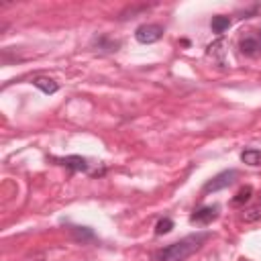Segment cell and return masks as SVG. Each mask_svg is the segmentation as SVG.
Listing matches in <instances>:
<instances>
[{
    "mask_svg": "<svg viewBox=\"0 0 261 261\" xmlns=\"http://www.w3.org/2000/svg\"><path fill=\"white\" fill-rule=\"evenodd\" d=\"M257 39H259V47H261V31H259V35H257Z\"/></svg>",
    "mask_w": 261,
    "mask_h": 261,
    "instance_id": "5bb4252c",
    "label": "cell"
},
{
    "mask_svg": "<svg viewBox=\"0 0 261 261\" xmlns=\"http://www.w3.org/2000/svg\"><path fill=\"white\" fill-rule=\"evenodd\" d=\"M161 37H163V27L157 24V22L141 24V27H137V31H135V39H137L139 43H143V45L157 43Z\"/></svg>",
    "mask_w": 261,
    "mask_h": 261,
    "instance_id": "7a4b0ae2",
    "label": "cell"
},
{
    "mask_svg": "<svg viewBox=\"0 0 261 261\" xmlns=\"http://www.w3.org/2000/svg\"><path fill=\"white\" fill-rule=\"evenodd\" d=\"M210 27H212V31L216 33V35H222L228 27H230V18L228 16H222V14H218V16H212V22H210Z\"/></svg>",
    "mask_w": 261,
    "mask_h": 261,
    "instance_id": "30bf717a",
    "label": "cell"
},
{
    "mask_svg": "<svg viewBox=\"0 0 261 261\" xmlns=\"http://www.w3.org/2000/svg\"><path fill=\"white\" fill-rule=\"evenodd\" d=\"M33 86H37V88H39L41 92H45V94H55V92L59 90L57 82L51 80V77H35V80H33Z\"/></svg>",
    "mask_w": 261,
    "mask_h": 261,
    "instance_id": "ba28073f",
    "label": "cell"
},
{
    "mask_svg": "<svg viewBox=\"0 0 261 261\" xmlns=\"http://www.w3.org/2000/svg\"><path fill=\"white\" fill-rule=\"evenodd\" d=\"M251 196H253V188H251V186H245V188H241V190L234 194V198L230 200V204H232V206H243L245 202L251 200Z\"/></svg>",
    "mask_w": 261,
    "mask_h": 261,
    "instance_id": "8fae6325",
    "label": "cell"
},
{
    "mask_svg": "<svg viewBox=\"0 0 261 261\" xmlns=\"http://www.w3.org/2000/svg\"><path fill=\"white\" fill-rule=\"evenodd\" d=\"M216 216H218V206L216 204L214 206H202L190 216V222H194V224H210Z\"/></svg>",
    "mask_w": 261,
    "mask_h": 261,
    "instance_id": "5b68a950",
    "label": "cell"
},
{
    "mask_svg": "<svg viewBox=\"0 0 261 261\" xmlns=\"http://www.w3.org/2000/svg\"><path fill=\"white\" fill-rule=\"evenodd\" d=\"M241 161L247 163V165L257 167V165H261V151L259 149H245L241 153Z\"/></svg>",
    "mask_w": 261,
    "mask_h": 261,
    "instance_id": "9c48e42d",
    "label": "cell"
},
{
    "mask_svg": "<svg viewBox=\"0 0 261 261\" xmlns=\"http://www.w3.org/2000/svg\"><path fill=\"white\" fill-rule=\"evenodd\" d=\"M208 237H210V232H206V230L192 232V234L179 239L177 243H171V245L163 247L161 251H157L155 259L157 261H186L208 241Z\"/></svg>",
    "mask_w": 261,
    "mask_h": 261,
    "instance_id": "6da1fadb",
    "label": "cell"
},
{
    "mask_svg": "<svg viewBox=\"0 0 261 261\" xmlns=\"http://www.w3.org/2000/svg\"><path fill=\"white\" fill-rule=\"evenodd\" d=\"M239 49H241V53H243V55H247V57H255V55H259V53H261L259 39H257V37H253V35H245V37L241 39V43H239Z\"/></svg>",
    "mask_w": 261,
    "mask_h": 261,
    "instance_id": "8992f818",
    "label": "cell"
},
{
    "mask_svg": "<svg viewBox=\"0 0 261 261\" xmlns=\"http://www.w3.org/2000/svg\"><path fill=\"white\" fill-rule=\"evenodd\" d=\"M92 47H94V51H100V53H116L120 49V41H116L108 35H98L92 39Z\"/></svg>",
    "mask_w": 261,
    "mask_h": 261,
    "instance_id": "277c9868",
    "label": "cell"
},
{
    "mask_svg": "<svg viewBox=\"0 0 261 261\" xmlns=\"http://www.w3.org/2000/svg\"><path fill=\"white\" fill-rule=\"evenodd\" d=\"M55 161H59L61 165H65L71 171H90L88 159L86 157H80V155H69V157H63V159H55Z\"/></svg>",
    "mask_w": 261,
    "mask_h": 261,
    "instance_id": "52a82bcc",
    "label": "cell"
},
{
    "mask_svg": "<svg viewBox=\"0 0 261 261\" xmlns=\"http://www.w3.org/2000/svg\"><path fill=\"white\" fill-rule=\"evenodd\" d=\"M171 228H173V220L171 218H161L155 224V234H167Z\"/></svg>",
    "mask_w": 261,
    "mask_h": 261,
    "instance_id": "7c38bea8",
    "label": "cell"
},
{
    "mask_svg": "<svg viewBox=\"0 0 261 261\" xmlns=\"http://www.w3.org/2000/svg\"><path fill=\"white\" fill-rule=\"evenodd\" d=\"M237 177H239L237 169H224V171L216 173L212 179H208V181H206V186H204V192H206V194H210V192H218V190H224V188L232 186Z\"/></svg>",
    "mask_w": 261,
    "mask_h": 261,
    "instance_id": "3957f363",
    "label": "cell"
},
{
    "mask_svg": "<svg viewBox=\"0 0 261 261\" xmlns=\"http://www.w3.org/2000/svg\"><path fill=\"white\" fill-rule=\"evenodd\" d=\"M241 261H249V259H241Z\"/></svg>",
    "mask_w": 261,
    "mask_h": 261,
    "instance_id": "9a60e30c",
    "label": "cell"
},
{
    "mask_svg": "<svg viewBox=\"0 0 261 261\" xmlns=\"http://www.w3.org/2000/svg\"><path fill=\"white\" fill-rule=\"evenodd\" d=\"M259 218H261V204H259V206H253V208H249V210L243 212V220H245V222H255V220H259Z\"/></svg>",
    "mask_w": 261,
    "mask_h": 261,
    "instance_id": "4fadbf2b",
    "label": "cell"
}]
</instances>
